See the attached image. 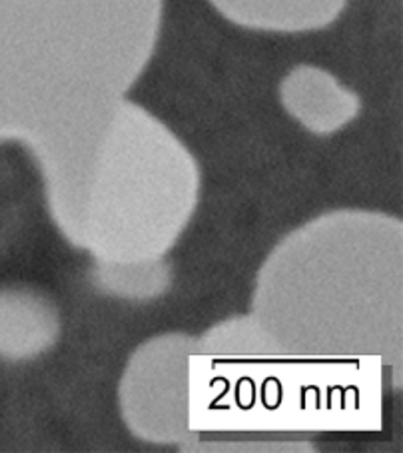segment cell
<instances>
[{
	"label": "cell",
	"instance_id": "1",
	"mask_svg": "<svg viewBox=\"0 0 403 453\" xmlns=\"http://www.w3.org/2000/svg\"><path fill=\"white\" fill-rule=\"evenodd\" d=\"M403 224L336 208L298 226L262 264L250 316L300 357L401 365Z\"/></svg>",
	"mask_w": 403,
	"mask_h": 453
},
{
	"label": "cell",
	"instance_id": "5",
	"mask_svg": "<svg viewBox=\"0 0 403 453\" xmlns=\"http://www.w3.org/2000/svg\"><path fill=\"white\" fill-rule=\"evenodd\" d=\"M196 338L164 334L130 356L118 386V408L132 435L158 445L200 440L190 427V356Z\"/></svg>",
	"mask_w": 403,
	"mask_h": 453
},
{
	"label": "cell",
	"instance_id": "2",
	"mask_svg": "<svg viewBox=\"0 0 403 453\" xmlns=\"http://www.w3.org/2000/svg\"><path fill=\"white\" fill-rule=\"evenodd\" d=\"M368 359L284 351L247 314L210 327L190 356V427L304 432L379 416V372Z\"/></svg>",
	"mask_w": 403,
	"mask_h": 453
},
{
	"label": "cell",
	"instance_id": "7",
	"mask_svg": "<svg viewBox=\"0 0 403 453\" xmlns=\"http://www.w3.org/2000/svg\"><path fill=\"white\" fill-rule=\"evenodd\" d=\"M214 12L262 35H312L344 17L350 0H208Z\"/></svg>",
	"mask_w": 403,
	"mask_h": 453
},
{
	"label": "cell",
	"instance_id": "6",
	"mask_svg": "<svg viewBox=\"0 0 403 453\" xmlns=\"http://www.w3.org/2000/svg\"><path fill=\"white\" fill-rule=\"evenodd\" d=\"M284 112L314 136H331L360 119L361 98L350 86L317 65H296L278 84Z\"/></svg>",
	"mask_w": 403,
	"mask_h": 453
},
{
	"label": "cell",
	"instance_id": "8",
	"mask_svg": "<svg viewBox=\"0 0 403 453\" xmlns=\"http://www.w3.org/2000/svg\"><path fill=\"white\" fill-rule=\"evenodd\" d=\"M58 311L30 290H0V357L22 362L44 354L58 340Z\"/></svg>",
	"mask_w": 403,
	"mask_h": 453
},
{
	"label": "cell",
	"instance_id": "3",
	"mask_svg": "<svg viewBox=\"0 0 403 453\" xmlns=\"http://www.w3.org/2000/svg\"><path fill=\"white\" fill-rule=\"evenodd\" d=\"M166 0H0V70L46 111L96 116L156 54Z\"/></svg>",
	"mask_w": 403,
	"mask_h": 453
},
{
	"label": "cell",
	"instance_id": "4",
	"mask_svg": "<svg viewBox=\"0 0 403 453\" xmlns=\"http://www.w3.org/2000/svg\"><path fill=\"white\" fill-rule=\"evenodd\" d=\"M202 198V170L190 146L130 96L114 112L74 248L98 268L164 260Z\"/></svg>",
	"mask_w": 403,
	"mask_h": 453
}]
</instances>
